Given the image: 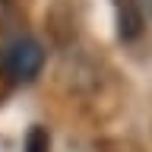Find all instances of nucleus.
I'll return each mask as SVG.
<instances>
[{"mask_svg":"<svg viewBox=\"0 0 152 152\" xmlns=\"http://www.w3.org/2000/svg\"><path fill=\"white\" fill-rule=\"evenodd\" d=\"M26 152H51V136L45 127H32L26 140Z\"/></svg>","mask_w":152,"mask_h":152,"instance_id":"obj_3","label":"nucleus"},{"mask_svg":"<svg viewBox=\"0 0 152 152\" xmlns=\"http://www.w3.org/2000/svg\"><path fill=\"white\" fill-rule=\"evenodd\" d=\"M114 10H117V35H121V41L140 38V32H142L140 0H114Z\"/></svg>","mask_w":152,"mask_h":152,"instance_id":"obj_2","label":"nucleus"},{"mask_svg":"<svg viewBox=\"0 0 152 152\" xmlns=\"http://www.w3.org/2000/svg\"><path fill=\"white\" fill-rule=\"evenodd\" d=\"M41 66H45V48L28 35L13 38L0 54V70L13 83H32L41 73Z\"/></svg>","mask_w":152,"mask_h":152,"instance_id":"obj_1","label":"nucleus"},{"mask_svg":"<svg viewBox=\"0 0 152 152\" xmlns=\"http://www.w3.org/2000/svg\"><path fill=\"white\" fill-rule=\"evenodd\" d=\"M146 3H149V10H152V0H146Z\"/></svg>","mask_w":152,"mask_h":152,"instance_id":"obj_4","label":"nucleus"}]
</instances>
